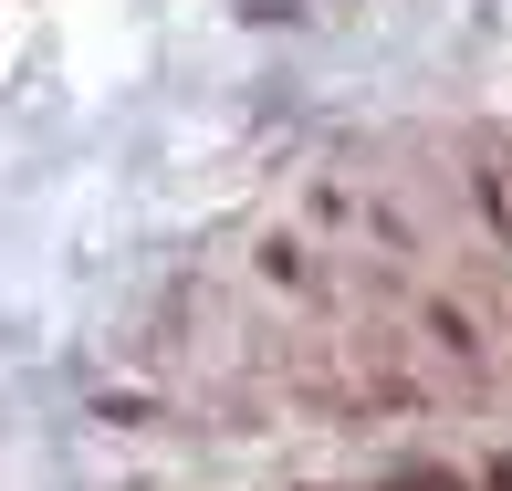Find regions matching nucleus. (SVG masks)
<instances>
[{
    "label": "nucleus",
    "mask_w": 512,
    "mask_h": 491,
    "mask_svg": "<svg viewBox=\"0 0 512 491\" xmlns=\"http://www.w3.org/2000/svg\"><path fill=\"white\" fill-rule=\"evenodd\" d=\"M398 491H450V481H439V471H408V481H398Z\"/></svg>",
    "instance_id": "1"
},
{
    "label": "nucleus",
    "mask_w": 512,
    "mask_h": 491,
    "mask_svg": "<svg viewBox=\"0 0 512 491\" xmlns=\"http://www.w3.org/2000/svg\"><path fill=\"white\" fill-rule=\"evenodd\" d=\"M492 491H512V460H492Z\"/></svg>",
    "instance_id": "2"
}]
</instances>
